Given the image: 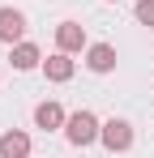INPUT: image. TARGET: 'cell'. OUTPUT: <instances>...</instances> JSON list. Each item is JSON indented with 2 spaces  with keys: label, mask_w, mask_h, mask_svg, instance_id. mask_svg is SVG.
Instances as JSON below:
<instances>
[{
  "label": "cell",
  "mask_w": 154,
  "mask_h": 158,
  "mask_svg": "<svg viewBox=\"0 0 154 158\" xmlns=\"http://www.w3.org/2000/svg\"><path fill=\"white\" fill-rule=\"evenodd\" d=\"M64 141L73 145V150H90L94 141L103 137V120L90 111V107H81V111H69V120H64Z\"/></svg>",
  "instance_id": "cell-1"
},
{
  "label": "cell",
  "mask_w": 154,
  "mask_h": 158,
  "mask_svg": "<svg viewBox=\"0 0 154 158\" xmlns=\"http://www.w3.org/2000/svg\"><path fill=\"white\" fill-rule=\"evenodd\" d=\"M103 150L107 154H128L133 150V141H137V132H133V124H128L124 115H111V120H103Z\"/></svg>",
  "instance_id": "cell-2"
},
{
  "label": "cell",
  "mask_w": 154,
  "mask_h": 158,
  "mask_svg": "<svg viewBox=\"0 0 154 158\" xmlns=\"http://www.w3.org/2000/svg\"><path fill=\"white\" fill-rule=\"evenodd\" d=\"M86 47H90V39H86V26L81 22H60L56 26V52L77 56V52H86Z\"/></svg>",
  "instance_id": "cell-3"
},
{
  "label": "cell",
  "mask_w": 154,
  "mask_h": 158,
  "mask_svg": "<svg viewBox=\"0 0 154 158\" xmlns=\"http://www.w3.org/2000/svg\"><path fill=\"white\" fill-rule=\"evenodd\" d=\"M9 64H13L17 73H30V69H43V52H39V43H30V39H22V43H13V47H9Z\"/></svg>",
  "instance_id": "cell-4"
},
{
  "label": "cell",
  "mask_w": 154,
  "mask_h": 158,
  "mask_svg": "<svg viewBox=\"0 0 154 158\" xmlns=\"http://www.w3.org/2000/svg\"><path fill=\"white\" fill-rule=\"evenodd\" d=\"M73 73H77V64H73V56H69V52H51V56H43V77H47V81L64 85V81H73Z\"/></svg>",
  "instance_id": "cell-5"
},
{
  "label": "cell",
  "mask_w": 154,
  "mask_h": 158,
  "mask_svg": "<svg viewBox=\"0 0 154 158\" xmlns=\"http://www.w3.org/2000/svg\"><path fill=\"white\" fill-rule=\"evenodd\" d=\"M22 39H26V13L4 4V9H0V43L13 47V43H22Z\"/></svg>",
  "instance_id": "cell-6"
},
{
  "label": "cell",
  "mask_w": 154,
  "mask_h": 158,
  "mask_svg": "<svg viewBox=\"0 0 154 158\" xmlns=\"http://www.w3.org/2000/svg\"><path fill=\"white\" fill-rule=\"evenodd\" d=\"M116 60H120V56H116L111 43H90V47H86V69L99 73V77H107V73L116 69Z\"/></svg>",
  "instance_id": "cell-7"
},
{
  "label": "cell",
  "mask_w": 154,
  "mask_h": 158,
  "mask_svg": "<svg viewBox=\"0 0 154 158\" xmlns=\"http://www.w3.org/2000/svg\"><path fill=\"white\" fill-rule=\"evenodd\" d=\"M64 120H69V111L56 103V98H43V103L34 107V128H43V132H56V128H64Z\"/></svg>",
  "instance_id": "cell-8"
},
{
  "label": "cell",
  "mask_w": 154,
  "mask_h": 158,
  "mask_svg": "<svg viewBox=\"0 0 154 158\" xmlns=\"http://www.w3.org/2000/svg\"><path fill=\"white\" fill-rule=\"evenodd\" d=\"M0 158H30V132L4 128L0 132Z\"/></svg>",
  "instance_id": "cell-9"
},
{
  "label": "cell",
  "mask_w": 154,
  "mask_h": 158,
  "mask_svg": "<svg viewBox=\"0 0 154 158\" xmlns=\"http://www.w3.org/2000/svg\"><path fill=\"white\" fill-rule=\"evenodd\" d=\"M133 13H137V22H141V26H154V0H137V4H133Z\"/></svg>",
  "instance_id": "cell-10"
},
{
  "label": "cell",
  "mask_w": 154,
  "mask_h": 158,
  "mask_svg": "<svg viewBox=\"0 0 154 158\" xmlns=\"http://www.w3.org/2000/svg\"><path fill=\"white\" fill-rule=\"evenodd\" d=\"M107 4H116V0H107Z\"/></svg>",
  "instance_id": "cell-11"
}]
</instances>
